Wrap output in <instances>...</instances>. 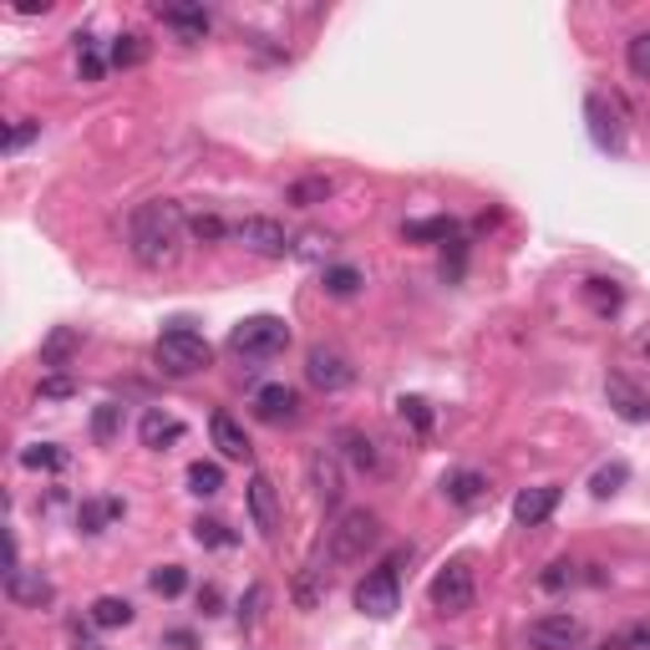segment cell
I'll return each instance as SVG.
<instances>
[{"instance_id": "cell-35", "label": "cell", "mask_w": 650, "mask_h": 650, "mask_svg": "<svg viewBox=\"0 0 650 650\" xmlns=\"http://www.w3.org/2000/svg\"><path fill=\"white\" fill-rule=\"evenodd\" d=\"M189 234H193L199 244H219L224 234H230V224H224L219 214H193V219H189Z\"/></svg>"}, {"instance_id": "cell-24", "label": "cell", "mask_w": 650, "mask_h": 650, "mask_svg": "<svg viewBox=\"0 0 650 650\" xmlns=\"http://www.w3.org/2000/svg\"><path fill=\"white\" fill-rule=\"evenodd\" d=\"M112 518H122V498H87V504L77 508V529H82V534H102Z\"/></svg>"}, {"instance_id": "cell-38", "label": "cell", "mask_w": 650, "mask_h": 650, "mask_svg": "<svg viewBox=\"0 0 650 650\" xmlns=\"http://www.w3.org/2000/svg\"><path fill=\"white\" fill-rule=\"evenodd\" d=\"M21 463L26 468H67V453H61V447H51V443H37V447H26L21 453Z\"/></svg>"}, {"instance_id": "cell-48", "label": "cell", "mask_w": 650, "mask_h": 650, "mask_svg": "<svg viewBox=\"0 0 650 650\" xmlns=\"http://www.w3.org/2000/svg\"><path fill=\"white\" fill-rule=\"evenodd\" d=\"M169 646H179V650H193V636H189V630H173V636H169Z\"/></svg>"}, {"instance_id": "cell-49", "label": "cell", "mask_w": 650, "mask_h": 650, "mask_svg": "<svg viewBox=\"0 0 650 650\" xmlns=\"http://www.w3.org/2000/svg\"><path fill=\"white\" fill-rule=\"evenodd\" d=\"M595 650H620V640H600V646H595Z\"/></svg>"}, {"instance_id": "cell-33", "label": "cell", "mask_w": 650, "mask_h": 650, "mask_svg": "<svg viewBox=\"0 0 650 650\" xmlns=\"http://www.w3.org/2000/svg\"><path fill=\"white\" fill-rule=\"evenodd\" d=\"M77 346H82V336H77V331H57V336L41 346V362H47V366H67Z\"/></svg>"}, {"instance_id": "cell-22", "label": "cell", "mask_w": 650, "mask_h": 650, "mask_svg": "<svg viewBox=\"0 0 650 650\" xmlns=\"http://www.w3.org/2000/svg\"><path fill=\"white\" fill-rule=\"evenodd\" d=\"M108 67H112V57L102 51V41H97V37H77V77H82V82H102V77H108Z\"/></svg>"}, {"instance_id": "cell-43", "label": "cell", "mask_w": 650, "mask_h": 650, "mask_svg": "<svg viewBox=\"0 0 650 650\" xmlns=\"http://www.w3.org/2000/svg\"><path fill=\"white\" fill-rule=\"evenodd\" d=\"M620 650H650V620L630 626V630H626V640H620Z\"/></svg>"}, {"instance_id": "cell-21", "label": "cell", "mask_w": 650, "mask_h": 650, "mask_svg": "<svg viewBox=\"0 0 650 650\" xmlns=\"http://www.w3.org/2000/svg\"><path fill=\"white\" fill-rule=\"evenodd\" d=\"M133 605L118 600V595H102V600H92V610H87V620H92L97 630H122V626H133Z\"/></svg>"}, {"instance_id": "cell-9", "label": "cell", "mask_w": 650, "mask_h": 650, "mask_svg": "<svg viewBox=\"0 0 650 650\" xmlns=\"http://www.w3.org/2000/svg\"><path fill=\"white\" fill-rule=\"evenodd\" d=\"M529 650H575L579 640H585V620H579V615H539V620H534L529 626Z\"/></svg>"}, {"instance_id": "cell-42", "label": "cell", "mask_w": 650, "mask_h": 650, "mask_svg": "<svg viewBox=\"0 0 650 650\" xmlns=\"http://www.w3.org/2000/svg\"><path fill=\"white\" fill-rule=\"evenodd\" d=\"M331 244H336V240H331V234L311 230V234H305V240H301V254H305V260H321V254H331Z\"/></svg>"}, {"instance_id": "cell-18", "label": "cell", "mask_w": 650, "mask_h": 650, "mask_svg": "<svg viewBox=\"0 0 650 650\" xmlns=\"http://www.w3.org/2000/svg\"><path fill=\"white\" fill-rule=\"evenodd\" d=\"M443 494H447V504L473 508V504H483V498H488V478H483V473H473V468H458V473H447V478H443Z\"/></svg>"}, {"instance_id": "cell-40", "label": "cell", "mask_w": 650, "mask_h": 650, "mask_svg": "<svg viewBox=\"0 0 650 650\" xmlns=\"http://www.w3.org/2000/svg\"><path fill=\"white\" fill-rule=\"evenodd\" d=\"M37 133H41V122H37V118H21V122L11 128V133H6V153H21V148L31 143Z\"/></svg>"}, {"instance_id": "cell-11", "label": "cell", "mask_w": 650, "mask_h": 650, "mask_svg": "<svg viewBox=\"0 0 650 650\" xmlns=\"http://www.w3.org/2000/svg\"><path fill=\"white\" fill-rule=\"evenodd\" d=\"M250 407H254V417L265 422V427H290V422L301 417V397H295V386H285V382L260 386Z\"/></svg>"}, {"instance_id": "cell-44", "label": "cell", "mask_w": 650, "mask_h": 650, "mask_svg": "<svg viewBox=\"0 0 650 650\" xmlns=\"http://www.w3.org/2000/svg\"><path fill=\"white\" fill-rule=\"evenodd\" d=\"M260 605H265V585H254L250 600L240 605V626H254V615H260Z\"/></svg>"}, {"instance_id": "cell-16", "label": "cell", "mask_w": 650, "mask_h": 650, "mask_svg": "<svg viewBox=\"0 0 650 650\" xmlns=\"http://www.w3.org/2000/svg\"><path fill=\"white\" fill-rule=\"evenodd\" d=\"M209 437H214V447L224 453V458H234V463H250V437H244V427L230 417V412H214V422H209Z\"/></svg>"}, {"instance_id": "cell-2", "label": "cell", "mask_w": 650, "mask_h": 650, "mask_svg": "<svg viewBox=\"0 0 650 650\" xmlns=\"http://www.w3.org/2000/svg\"><path fill=\"white\" fill-rule=\"evenodd\" d=\"M153 362H158V372L163 376H199V372H209L214 366V346H209L199 331H193L189 321H173L163 336H158V346H153Z\"/></svg>"}, {"instance_id": "cell-3", "label": "cell", "mask_w": 650, "mask_h": 650, "mask_svg": "<svg viewBox=\"0 0 650 650\" xmlns=\"http://www.w3.org/2000/svg\"><path fill=\"white\" fill-rule=\"evenodd\" d=\"M382 544V518L372 514V508H346V514L331 524V544H325V555H331V565H356V559H366Z\"/></svg>"}, {"instance_id": "cell-45", "label": "cell", "mask_w": 650, "mask_h": 650, "mask_svg": "<svg viewBox=\"0 0 650 650\" xmlns=\"http://www.w3.org/2000/svg\"><path fill=\"white\" fill-rule=\"evenodd\" d=\"M41 397H51V402L72 397V382H67V376H47V382H41Z\"/></svg>"}, {"instance_id": "cell-20", "label": "cell", "mask_w": 650, "mask_h": 650, "mask_svg": "<svg viewBox=\"0 0 650 650\" xmlns=\"http://www.w3.org/2000/svg\"><path fill=\"white\" fill-rule=\"evenodd\" d=\"M158 21L173 26V31H183L189 41H199L209 31V11H204V6H158Z\"/></svg>"}, {"instance_id": "cell-10", "label": "cell", "mask_w": 650, "mask_h": 650, "mask_svg": "<svg viewBox=\"0 0 650 650\" xmlns=\"http://www.w3.org/2000/svg\"><path fill=\"white\" fill-rule=\"evenodd\" d=\"M585 112H590V138H595V148H600V153H620V148H626V122H620V108H615L610 97L590 92Z\"/></svg>"}, {"instance_id": "cell-25", "label": "cell", "mask_w": 650, "mask_h": 650, "mask_svg": "<svg viewBox=\"0 0 650 650\" xmlns=\"http://www.w3.org/2000/svg\"><path fill=\"white\" fill-rule=\"evenodd\" d=\"M341 447H346V463L356 473H376V468H382V458H376V443L366 433H356V427H346V433H341Z\"/></svg>"}, {"instance_id": "cell-27", "label": "cell", "mask_w": 650, "mask_h": 650, "mask_svg": "<svg viewBox=\"0 0 650 650\" xmlns=\"http://www.w3.org/2000/svg\"><path fill=\"white\" fill-rule=\"evenodd\" d=\"M321 290H325V295H336V301H351V295L362 290V270H356V265H331L321 275Z\"/></svg>"}, {"instance_id": "cell-13", "label": "cell", "mask_w": 650, "mask_h": 650, "mask_svg": "<svg viewBox=\"0 0 650 650\" xmlns=\"http://www.w3.org/2000/svg\"><path fill=\"white\" fill-rule=\"evenodd\" d=\"M6 600L26 605V610H41V605L57 600V590H51V579L41 569H16V575H6Z\"/></svg>"}, {"instance_id": "cell-26", "label": "cell", "mask_w": 650, "mask_h": 650, "mask_svg": "<svg viewBox=\"0 0 650 650\" xmlns=\"http://www.w3.org/2000/svg\"><path fill=\"white\" fill-rule=\"evenodd\" d=\"M336 193V179H325V173H315V179H301V183H290V204L295 209H315V204H325Z\"/></svg>"}, {"instance_id": "cell-47", "label": "cell", "mask_w": 650, "mask_h": 650, "mask_svg": "<svg viewBox=\"0 0 650 650\" xmlns=\"http://www.w3.org/2000/svg\"><path fill=\"white\" fill-rule=\"evenodd\" d=\"M72 650H102L92 636H82V626H72Z\"/></svg>"}, {"instance_id": "cell-5", "label": "cell", "mask_w": 650, "mask_h": 650, "mask_svg": "<svg viewBox=\"0 0 650 650\" xmlns=\"http://www.w3.org/2000/svg\"><path fill=\"white\" fill-rule=\"evenodd\" d=\"M427 600H433L437 615H468L473 600H478V579H473L468 559H453V565L437 569L433 585H427Z\"/></svg>"}, {"instance_id": "cell-19", "label": "cell", "mask_w": 650, "mask_h": 650, "mask_svg": "<svg viewBox=\"0 0 650 650\" xmlns=\"http://www.w3.org/2000/svg\"><path fill=\"white\" fill-rule=\"evenodd\" d=\"M311 483H315V498H321L325 508L341 504V463L331 458V453H315L311 458Z\"/></svg>"}, {"instance_id": "cell-7", "label": "cell", "mask_w": 650, "mask_h": 650, "mask_svg": "<svg viewBox=\"0 0 650 650\" xmlns=\"http://www.w3.org/2000/svg\"><path fill=\"white\" fill-rule=\"evenodd\" d=\"M305 382H311L315 392H325V397H336V392H346V386L356 382V366H351V356L341 346H311V356H305Z\"/></svg>"}, {"instance_id": "cell-29", "label": "cell", "mask_w": 650, "mask_h": 650, "mask_svg": "<svg viewBox=\"0 0 650 650\" xmlns=\"http://www.w3.org/2000/svg\"><path fill=\"white\" fill-rule=\"evenodd\" d=\"M219 488H224V468L219 463H189V494H199V498H214Z\"/></svg>"}, {"instance_id": "cell-8", "label": "cell", "mask_w": 650, "mask_h": 650, "mask_svg": "<svg viewBox=\"0 0 650 650\" xmlns=\"http://www.w3.org/2000/svg\"><path fill=\"white\" fill-rule=\"evenodd\" d=\"M230 234L250 254H265V260H285V254L295 250V240L285 234V224H280V219H265V214H250V219H240V224H230Z\"/></svg>"}, {"instance_id": "cell-14", "label": "cell", "mask_w": 650, "mask_h": 650, "mask_svg": "<svg viewBox=\"0 0 650 650\" xmlns=\"http://www.w3.org/2000/svg\"><path fill=\"white\" fill-rule=\"evenodd\" d=\"M250 518H254V529L265 534V539H275V529H280V494H275V483H270L265 473H254V478H250Z\"/></svg>"}, {"instance_id": "cell-4", "label": "cell", "mask_w": 650, "mask_h": 650, "mask_svg": "<svg viewBox=\"0 0 650 650\" xmlns=\"http://www.w3.org/2000/svg\"><path fill=\"white\" fill-rule=\"evenodd\" d=\"M285 346H290V325L280 315H250V321H240L230 331V351L244 356V362H270Z\"/></svg>"}, {"instance_id": "cell-12", "label": "cell", "mask_w": 650, "mask_h": 650, "mask_svg": "<svg viewBox=\"0 0 650 650\" xmlns=\"http://www.w3.org/2000/svg\"><path fill=\"white\" fill-rule=\"evenodd\" d=\"M559 483H539V488H524V494L514 498V518L524 524V529H539V524H549V514L559 508Z\"/></svg>"}, {"instance_id": "cell-46", "label": "cell", "mask_w": 650, "mask_h": 650, "mask_svg": "<svg viewBox=\"0 0 650 650\" xmlns=\"http://www.w3.org/2000/svg\"><path fill=\"white\" fill-rule=\"evenodd\" d=\"M199 610H204V615H219V590H214V585H204V590H199Z\"/></svg>"}, {"instance_id": "cell-32", "label": "cell", "mask_w": 650, "mask_h": 650, "mask_svg": "<svg viewBox=\"0 0 650 650\" xmlns=\"http://www.w3.org/2000/svg\"><path fill=\"white\" fill-rule=\"evenodd\" d=\"M193 539L209 544V549H234L240 534H230V524H219V518H199V524H193Z\"/></svg>"}, {"instance_id": "cell-23", "label": "cell", "mask_w": 650, "mask_h": 650, "mask_svg": "<svg viewBox=\"0 0 650 650\" xmlns=\"http://www.w3.org/2000/svg\"><path fill=\"white\" fill-rule=\"evenodd\" d=\"M585 301H590L595 315H615L620 305H626V290H620V280L590 275V280H585Z\"/></svg>"}, {"instance_id": "cell-1", "label": "cell", "mask_w": 650, "mask_h": 650, "mask_svg": "<svg viewBox=\"0 0 650 650\" xmlns=\"http://www.w3.org/2000/svg\"><path fill=\"white\" fill-rule=\"evenodd\" d=\"M183 234H189V219L173 199H148L128 219V250L143 270H169L183 254Z\"/></svg>"}, {"instance_id": "cell-37", "label": "cell", "mask_w": 650, "mask_h": 650, "mask_svg": "<svg viewBox=\"0 0 650 650\" xmlns=\"http://www.w3.org/2000/svg\"><path fill=\"white\" fill-rule=\"evenodd\" d=\"M626 478H630L626 463H610V468H600V473L590 478V494H595V498H610V494H620V483H626Z\"/></svg>"}, {"instance_id": "cell-39", "label": "cell", "mask_w": 650, "mask_h": 650, "mask_svg": "<svg viewBox=\"0 0 650 650\" xmlns=\"http://www.w3.org/2000/svg\"><path fill=\"white\" fill-rule=\"evenodd\" d=\"M118 412L122 407H112V402H108V407H97V417H92V437H97V443H112V437H118Z\"/></svg>"}, {"instance_id": "cell-36", "label": "cell", "mask_w": 650, "mask_h": 650, "mask_svg": "<svg viewBox=\"0 0 650 650\" xmlns=\"http://www.w3.org/2000/svg\"><path fill=\"white\" fill-rule=\"evenodd\" d=\"M397 412H402V422H412V433H422V437L433 433V407H427L422 397H402Z\"/></svg>"}, {"instance_id": "cell-15", "label": "cell", "mask_w": 650, "mask_h": 650, "mask_svg": "<svg viewBox=\"0 0 650 650\" xmlns=\"http://www.w3.org/2000/svg\"><path fill=\"white\" fill-rule=\"evenodd\" d=\"M605 397H610V407L626 422H650V397L630 382V376H610V382H605Z\"/></svg>"}, {"instance_id": "cell-31", "label": "cell", "mask_w": 650, "mask_h": 650, "mask_svg": "<svg viewBox=\"0 0 650 650\" xmlns=\"http://www.w3.org/2000/svg\"><path fill=\"white\" fill-rule=\"evenodd\" d=\"M402 234H407V240H453V234H458V219H447V214L412 219V224H402Z\"/></svg>"}, {"instance_id": "cell-34", "label": "cell", "mask_w": 650, "mask_h": 650, "mask_svg": "<svg viewBox=\"0 0 650 650\" xmlns=\"http://www.w3.org/2000/svg\"><path fill=\"white\" fill-rule=\"evenodd\" d=\"M626 67L630 77H640V82H650V31H636L626 47Z\"/></svg>"}, {"instance_id": "cell-41", "label": "cell", "mask_w": 650, "mask_h": 650, "mask_svg": "<svg viewBox=\"0 0 650 650\" xmlns=\"http://www.w3.org/2000/svg\"><path fill=\"white\" fill-rule=\"evenodd\" d=\"M539 585L544 590H565V585H575V565H569V559H555V565L544 569Z\"/></svg>"}, {"instance_id": "cell-28", "label": "cell", "mask_w": 650, "mask_h": 650, "mask_svg": "<svg viewBox=\"0 0 650 650\" xmlns=\"http://www.w3.org/2000/svg\"><path fill=\"white\" fill-rule=\"evenodd\" d=\"M148 585H153V595H163V600H179V595L189 590V569L183 565H158L153 575H148Z\"/></svg>"}, {"instance_id": "cell-17", "label": "cell", "mask_w": 650, "mask_h": 650, "mask_svg": "<svg viewBox=\"0 0 650 650\" xmlns=\"http://www.w3.org/2000/svg\"><path fill=\"white\" fill-rule=\"evenodd\" d=\"M138 437H143V447H153V453H163V447H173L183 437V422L169 417V412H143V422H138Z\"/></svg>"}, {"instance_id": "cell-30", "label": "cell", "mask_w": 650, "mask_h": 650, "mask_svg": "<svg viewBox=\"0 0 650 650\" xmlns=\"http://www.w3.org/2000/svg\"><path fill=\"white\" fill-rule=\"evenodd\" d=\"M108 57H112V67H122V72H128V67H143V61H148V41L138 37V31H128V37H118L108 47Z\"/></svg>"}, {"instance_id": "cell-6", "label": "cell", "mask_w": 650, "mask_h": 650, "mask_svg": "<svg viewBox=\"0 0 650 650\" xmlns=\"http://www.w3.org/2000/svg\"><path fill=\"white\" fill-rule=\"evenodd\" d=\"M397 565H402V559H386L382 569H372V575L356 585V610L372 615V620H392V615H397V605H402Z\"/></svg>"}]
</instances>
